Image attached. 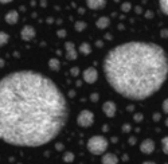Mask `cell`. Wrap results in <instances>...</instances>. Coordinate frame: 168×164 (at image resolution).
Returning a JSON list of instances; mask_svg holds the SVG:
<instances>
[{"mask_svg":"<svg viewBox=\"0 0 168 164\" xmlns=\"http://www.w3.org/2000/svg\"><path fill=\"white\" fill-rule=\"evenodd\" d=\"M69 106L55 82L34 70H19L0 81V137L15 147H42L59 135Z\"/></svg>","mask_w":168,"mask_h":164,"instance_id":"cell-1","label":"cell"},{"mask_svg":"<svg viewBox=\"0 0 168 164\" xmlns=\"http://www.w3.org/2000/svg\"><path fill=\"white\" fill-rule=\"evenodd\" d=\"M104 74L120 96L141 101L164 85L168 77V55L163 47L152 42H127L105 55Z\"/></svg>","mask_w":168,"mask_h":164,"instance_id":"cell-2","label":"cell"},{"mask_svg":"<svg viewBox=\"0 0 168 164\" xmlns=\"http://www.w3.org/2000/svg\"><path fill=\"white\" fill-rule=\"evenodd\" d=\"M86 147L92 155H104L105 151L108 149V140L104 136H93L87 140Z\"/></svg>","mask_w":168,"mask_h":164,"instance_id":"cell-3","label":"cell"},{"mask_svg":"<svg viewBox=\"0 0 168 164\" xmlns=\"http://www.w3.org/2000/svg\"><path fill=\"white\" fill-rule=\"evenodd\" d=\"M77 123H78V125L82 126V128H87V126H90L94 123V114L90 110H82L81 113L78 114Z\"/></svg>","mask_w":168,"mask_h":164,"instance_id":"cell-4","label":"cell"},{"mask_svg":"<svg viewBox=\"0 0 168 164\" xmlns=\"http://www.w3.org/2000/svg\"><path fill=\"white\" fill-rule=\"evenodd\" d=\"M82 75H84V79L86 83H94L98 79V71L94 67H87V69H85Z\"/></svg>","mask_w":168,"mask_h":164,"instance_id":"cell-5","label":"cell"},{"mask_svg":"<svg viewBox=\"0 0 168 164\" xmlns=\"http://www.w3.org/2000/svg\"><path fill=\"white\" fill-rule=\"evenodd\" d=\"M140 151H141L143 153H145V155H151V153L155 151V143H153V140H151V139H147V140H144L141 144H140Z\"/></svg>","mask_w":168,"mask_h":164,"instance_id":"cell-6","label":"cell"},{"mask_svg":"<svg viewBox=\"0 0 168 164\" xmlns=\"http://www.w3.org/2000/svg\"><path fill=\"white\" fill-rule=\"evenodd\" d=\"M20 36L23 41H32L35 38V30L32 26H24L20 31Z\"/></svg>","mask_w":168,"mask_h":164,"instance_id":"cell-7","label":"cell"},{"mask_svg":"<svg viewBox=\"0 0 168 164\" xmlns=\"http://www.w3.org/2000/svg\"><path fill=\"white\" fill-rule=\"evenodd\" d=\"M102 110H104V113L106 114L108 117H113L114 114H116L117 106L113 101H106V102H104V105H102Z\"/></svg>","mask_w":168,"mask_h":164,"instance_id":"cell-8","label":"cell"},{"mask_svg":"<svg viewBox=\"0 0 168 164\" xmlns=\"http://www.w3.org/2000/svg\"><path fill=\"white\" fill-rule=\"evenodd\" d=\"M65 49H66V58L67 59H71V61L77 59V50H76L74 43L66 42V43H65Z\"/></svg>","mask_w":168,"mask_h":164,"instance_id":"cell-9","label":"cell"},{"mask_svg":"<svg viewBox=\"0 0 168 164\" xmlns=\"http://www.w3.org/2000/svg\"><path fill=\"white\" fill-rule=\"evenodd\" d=\"M86 6L90 9H101L106 6V0H86Z\"/></svg>","mask_w":168,"mask_h":164,"instance_id":"cell-10","label":"cell"},{"mask_svg":"<svg viewBox=\"0 0 168 164\" xmlns=\"http://www.w3.org/2000/svg\"><path fill=\"white\" fill-rule=\"evenodd\" d=\"M6 22L8 24H16L19 22V12L16 9H11L6 15Z\"/></svg>","mask_w":168,"mask_h":164,"instance_id":"cell-11","label":"cell"},{"mask_svg":"<svg viewBox=\"0 0 168 164\" xmlns=\"http://www.w3.org/2000/svg\"><path fill=\"white\" fill-rule=\"evenodd\" d=\"M102 163L105 164H116L119 163V157H117L116 155H113V153H106V155L102 156Z\"/></svg>","mask_w":168,"mask_h":164,"instance_id":"cell-12","label":"cell"},{"mask_svg":"<svg viewBox=\"0 0 168 164\" xmlns=\"http://www.w3.org/2000/svg\"><path fill=\"white\" fill-rule=\"evenodd\" d=\"M109 23H110L109 18H106V16H101V18H98V19H97V22H96V26L98 27V28L104 30V28H106V27L109 26Z\"/></svg>","mask_w":168,"mask_h":164,"instance_id":"cell-13","label":"cell"},{"mask_svg":"<svg viewBox=\"0 0 168 164\" xmlns=\"http://www.w3.org/2000/svg\"><path fill=\"white\" fill-rule=\"evenodd\" d=\"M49 66H50V69H51V70L57 71V70H59V69H61V62H59V59H57V58H51L49 61Z\"/></svg>","mask_w":168,"mask_h":164,"instance_id":"cell-14","label":"cell"},{"mask_svg":"<svg viewBox=\"0 0 168 164\" xmlns=\"http://www.w3.org/2000/svg\"><path fill=\"white\" fill-rule=\"evenodd\" d=\"M159 7L163 14L168 16V0H159Z\"/></svg>","mask_w":168,"mask_h":164,"instance_id":"cell-15","label":"cell"},{"mask_svg":"<svg viewBox=\"0 0 168 164\" xmlns=\"http://www.w3.org/2000/svg\"><path fill=\"white\" fill-rule=\"evenodd\" d=\"M161 148H163V152L165 155H168V136L161 139Z\"/></svg>","mask_w":168,"mask_h":164,"instance_id":"cell-16","label":"cell"},{"mask_svg":"<svg viewBox=\"0 0 168 164\" xmlns=\"http://www.w3.org/2000/svg\"><path fill=\"white\" fill-rule=\"evenodd\" d=\"M90 51H92V47H90V44L89 43H82L81 44V53L82 54H89Z\"/></svg>","mask_w":168,"mask_h":164,"instance_id":"cell-17","label":"cell"},{"mask_svg":"<svg viewBox=\"0 0 168 164\" xmlns=\"http://www.w3.org/2000/svg\"><path fill=\"white\" fill-rule=\"evenodd\" d=\"M7 42H8V34L1 31V34H0V43H1V46H4Z\"/></svg>","mask_w":168,"mask_h":164,"instance_id":"cell-18","label":"cell"},{"mask_svg":"<svg viewBox=\"0 0 168 164\" xmlns=\"http://www.w3.org/2000/svg\"><path fill=\"white\" fill-rule=\"evenodd\" d=\"M86 28V23L85 22H76V30L77 31H84Z\"/></svg>","mask_w":168,"mask_h":164,"instance_id":"cell-19","label":"cell"},{"mask_svg":"<svg viewBox=\"0 0 168 164\" xmlns=\"http://www.w3.org/2000/svg\"><path fill=\"white\" fill-rule=\"evenodd\" d=\"M63 160L67 161V163H69V161H73V160H74V155H73L71 152H66L63 155Z\"/></svg>","mask_w":168,"mask_h":164,"instance_id":"cell-20","label":"cell"},{"mask_svg":"<svg viewBox=\"0 0 168 164\" xmlns=\"http://www.w3.org/2000/svg\"><path fill=\"white\" fill-rule=\"evenodd\" d=\"M130 8H132L130 3H122V4H121V9H122L124 12H129Z\"/></svg>","mask_w":168,"mask_h":164,"instance_id":"cell-21","label":"cell"},{"mask_svg":"<svg viewBox=\"0 0 168 164\" xmlns=\"http://www.w3.org/2000/svg\"><path fill=\"white\" fill-rule=\"evenodd\" d=\"M70 74H71L73 77H77L79 74V70H78V67H71L70 69Z\"/></svg>","mask_w":168,"mask_h":164,"instance_id":"cell-22","label":"cell"},{"mask_svg":"<svg viewBox=\"0 0 168 164\" xmlns=\"http://www.w3.org/2000/svg\"><path fill=\"white\" fill-rule=\"evenodd\" d=\"M163 112L168 114V98L163 101Z\"/></svg>","mask_w":168,"mask_h":164,"instance_id":"cell-23","label":"cell"},{"mask_svg":"<svg viewBox=\"0 0 168 164\" xmlns=\"http://www.w3.org/2000/svg\"><path fill=\"white\" fill-rule=\"evenodd\" d=\"M135 120H136V121H139V123H140V121L143 120V114H141V113H137V114H135Z\"/></svg>","mask_w":168,"mask_h":164,"instance_id":"cell-24","label":"cell"},{"mask_svg":"<svg viewBox=\"0 0 168 164\" xmlns=\"http://www.w3.org/2000/svg\"><path fill=\"white\" fill-rule=\"evenodd\" d=\"M161 36L163 38H167L168 36V30H161Z\"/></svg>","mask_w":168,"mask_h":164,"instance_id":"cell-25","label":"cell"},{"mask_svg":"<svg viewBox=\"0 0 168 164\" xmlns=\"http://www.w3.org/2000/svg\"><path fill=\"white\" fill-rule=\"evenodd\" d=\"M58 35L61 36V38H63V36L66 35V31H65V30H61V31H58Z\"/></svg>","mask_w":168,"mask_h":164,"instance_id":"cell-26","label":"cell"},{"mask_svg":"<svg viewBox=\"0 0 168 164\" xmlns=\"http://www.w3.org/2000/svg\"><path fill=\"white\" fill-rule=\"evenodd\" d=\"M1 1V4H8V3H11L12 0H0Z\"/></svg>","mask_w":168,"mask_h":164,"instance_id":"cell-27","label":"cell"},{"mask_svg":"<svg viewBox=\"0 0 168 164\" xmlns=\"http://www.w3.org/2000/svg\"><path fill=\"white\" fill-rule=\"evenodd\" d=\"M153 118H155V120H159V118H160V116H159V114H155V116H153Z\"/></svg>","mask_w":168,"mask_h":164,"instance_id":"cell-28","label":"cell"},{"mask_svg":"<svg viewBox=\"0 0 168 164\" xmlns=\"http://www.w3.org/2000/svg\"><path fill=\"white\" fill-rule=\"evenodd\" d=\"M124 129H125V131H127V132H128V131H129V129H130V126H129V125H125V128H124Z\"/></svg>","mask_w":168,"mask_h":164,"instance_id":"cell-29","label":"cell"},{"mask_svg":"<svg viewBox=\"0 0 168 164\" xmlns=\"http://www.w3.org/2000/svg\"><path fill=\"white\" fill-rule=\"evenodd\" d=\"M167 125H168V120H167Z\"/></svg>","mask_w":168,"mask_h":164,"instance_id":"cell-30","label":"cell"}]
</instances>
